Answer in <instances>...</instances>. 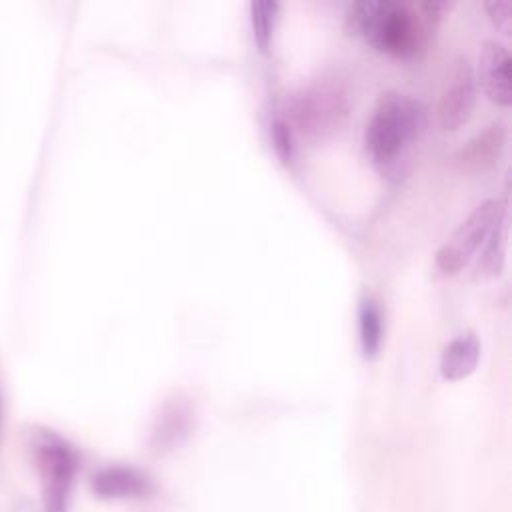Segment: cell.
<instances>
[{
    "instance_id": "obj_11",
    "label": "cell",
    "mask_w": 512,
    "mask_h": 512,
    "mask_svg": "<svg viewBox=\"0 0 512 512\" xmlns=\"http://www.w3.org/2000/svg\"><path fill=\"white\" fill-rule=\"evenodd\" d=\"M506 130L502 122H494L470 138L456 154V160L470 170H482L490 166L504 148Z\"/></svg>"
},
{
    "instance_id": "obj_1",
    "label": "cell",
    "mask_w": 512,
    "mask_h": 512,
    "mask_svg": "<svg viewBox=\"0 0 512 512\" xmlns=\"http://www.w3.org/2000/svg\"><path fill=\"white\" fill-rule=\"evenodd\" d=\"M448 2L410 6L394 0L352 2L346 8V30L364 36L374 48L394 56L416 54L428 40Z\"/></svg>"
},
{
    "instance_id": "obj_2",
    "label": "cell",
    "mask_w": 512,
    "mask_h": 512,
    "mask_svg": "<svg viewBox=\"0 0 512 512\" xmlns=\"http://www.w3.org/2000/svg\"><path fill=\"white\" fill-rule=\"evenodd\" d=\"M424 128L426 108L420 100L402 92L382 94L364 134L374 166L388 178L404 174Z\"/></svg>"
},
{
    "instance_id": "obj_15",
    "label": "cell",
    "mask_w": 512,
    "mask_h": 512,
    "mask_svg": "<svg viewBox=\"0 0 512 512\" xmlns=\"http://www.w3.org/2000/svg\"><path fill=\"white\" fill-rule=\"evenodd\" d=\"M270 136H272V146L278 154V158L288 164L294 156V140H292V128L288 126L286 120H274L270 126Z\"/></svg>"
},
{
    "instance_id": "obj_3",
    "label": "cell",
    "mask_w": 512,
    "mask_h": 512,
    "mask_svg": "<svg viewBox=\"0 0 512 512\" xmlns=\"http://www.w3.org/2000/svg\"><path fill=\"white\" fill-rule=\"evenodd\" d=\"M350 114V90L336 74H322L288 102V126L306 140H324L340 130Z\"/></svg>"
},
{
    "instance_id": "obj_10",
    "label": "cell",
    "mask_w": 512,
    "mask_h": 512,
    "mask_svg": "<svg viewBox=\"0 0 512 512\" xmlns=\"http://www.w3.org/2000/svg\"><path fill=\"white\" fill-rule=\"evenodd\" d=\"M480 338L474 332H464L452 338L440 356V372L446 380H462L474 372L480 360Z\"/></svg>"
},
{
    "instance_id": "obj_12",
    "label": "cell",
    "mask_w": 512,
    "mask_h": 512,
    "mask_svg": "<svg viewBox=\"0 0 512 512\" xmlns=\"http://www.w3.org/2000/svg\"><path fill=\"white\" fill-rule=\"evenodd\" d=\"M506 240H508V212L502 214V218L496 222L494 230L490 232L488 240L484 242L480 250V258L476 264V278L486 280L500 274L504 266V254H506Z\"/></svg>"
},
{
    "instance_id": "obj_16",
    "label": "cell",
    "mask_w": 512,
    "mask_h": 512,
    "mask_svg": "<svg viewBox=\"0 0 512 512\" xmlns=\"http://www.w3.org/2000/svg\"><path fill=\"white\" fill-rule=\"evenodd\" d=\"M486 10L490 20L504 32H510V22H512V4L508 0H490L486 2Z\"/></svg>"
},
{
    "instance_id": "obj_4",
    "label": "cell",
    "mask_w": 512,
    "mask_h": 512,
    "mask_svg": "<svg viewBox=\"0 0 512 512\" xmlns=\"http://www.w3.org/2000/svg\"><path fill=\"white\" fill-rule=\"evenodd\" d=\"M504 212L508 210L500 200H484L480 206H476L470 216L454 230V234L440 246L436 254L438 268L446 274L462 270L472 260V256L482 250L484 242Z\"/></svg>"
},
{
    "instance_id": "obj_14",
    "label": "cell",
    "mask_w": 512,
    "mask_h": 512,
    "mask_svg": "<svg viewBox=\"0 0 512 512\" xmlns=\"http://www.w3.org/2000/svg\"><path fill=\"white\" fill-rule=\"evenodd\" d=\"M278 4L264 0V2H252L250 4V20L254 30V40L260 50H268L274 34V22H276Z\"/></svg>"
},
{
    "instance_id": "obj_5",
    "label": "cell",
    "mask_w": 512,
    "mask_h": 512,
    "mask_svg": "<svg viewBox=\"0 0 512 512\" xmlns=\"http://www.w3.org/2000/svg\"><path fill=\"white\" fill-rule=\"evenodd\" d=\"M44 512H68L78 458L62 438L46 434L36 442Z\"/></svg>"
},
{
    "instance_id": "obj_8",
    "label": "cell",
    "mask_w": 512,
    "mask_h": 512,
    "mask_svg": "<svg viewBox=\"0 0 512 512\" xmlns=\"http://www.w3.org/2000/svg\"><path fill=\"white\" fill-rule=\"evenodd\" d=\"M480 82L484 94L502 106L512 100L510 88V54L504 44L488 40L478 54V70L474 76Z\"/></svg>"
},
{
    "instance_id": "obj_6",
    "label": "cell",
    "mask_w": 512,
    "mask_h": 512,
    "mask_svg": "<svg viewBox=\"0 0 512 512\" xmlns=\"http://www.w3.org/2000/svg\"><path fill=\"white\" fill-rule=\"evenodd\" d=\"M476 100V78L466 58H456L446 74L438 98V122L442 130H456L462 126Z\"/></svg>"
},
{
    "instance_id": "obj_17",
    "label": "cell",
    "mask_w": 512,
    "mask_h": 512,
    "mask_svg": "<svg viewBox=\"0 0 512 512\" xmlns=\"http://www.w3.org/2000/svg\"><path fill=\"white\" fill-rule=\"evenodd\" d=\"M2 420H4V408H2V392H0V434H2Z\"/></svg>"
},
{
    "instance_id": "obj_7",
    "label": "cell",
    "mask_w": 512,
    "mask_h": 512,
    "mask_svg": "<svg viewBox=\"0 0 512 512\" xmlns=\"http://www.w3.org/2000/svg\"><path fill=\"white\" fill-rule=\"evenodd\" d=\"M90 488L102 500H140L152 494L154 484L140 468L116 464L94 472Z\"/></svg>"
},
{
    "instance_id": "obj_13",
    "label": "cell",
    "mask_w": 512,
    "mask_h": 512,
    "mask_svg": "<svg viewBox=\"0 0 512 512\" xmlns=\"http://www.w3.org/2000/svg\"><path fill=\"white\" fill-rule=\"evenodd\" d=\"M360 346L366 356H376L382 344V314L372 298H364L358 308Z\"/></svg>"
},
{
    "instance_id": "obj_9",
    "label": "cell",
    "mask_w": 512,
    "mask_h": 512,
    "mask_svg": "<svg viewBox=\"0 0 512 512\" xmlns=\"http://www.w3.org/2000/svg\"><path fill=\"white\" fill-rule=\"evenodd\" d=\"M194 430V410L186 400H170L162 406L150 430V448L154 454H168L186 442Z\"/></svg>"
}]
</instances>
